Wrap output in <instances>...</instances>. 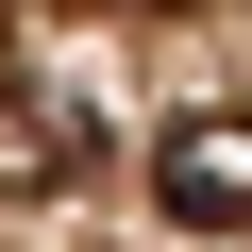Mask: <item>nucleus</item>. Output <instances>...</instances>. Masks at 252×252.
Listing matches in <instances>:
<instances>
[{"label":"nucleus","mask_w":252,"mask_h":252,"mask_svg":"<svg viewBox=\"0 0 252 252\" xmlns=\"http://www.w3.org/2000/svg\"><path fill=\"white\" fill-rule=\"evenodd\" d=\"M152 202L202 219V235H235V219H252V118H185V135L152 152Z\"/></svg>","instance_id":"nucleus-1"}]
</instances>
